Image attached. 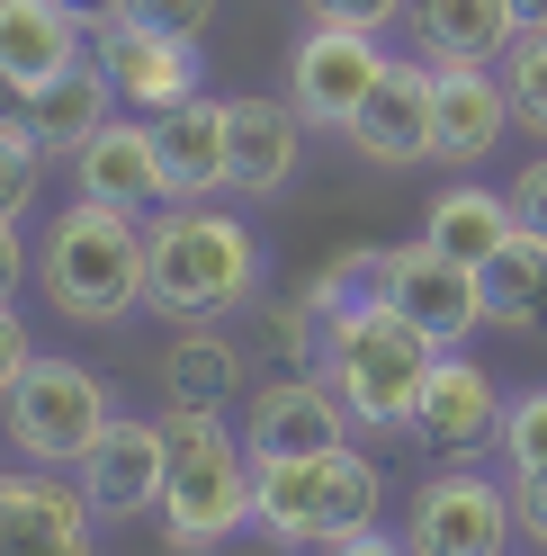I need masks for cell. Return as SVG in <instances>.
Segmentation results:
<instances>
[{"label":"cell","mask_w":547,"mask_h":556,"mask_svg":"<svg viewBox=\"0 0 547 556\" xmlns=\"http://www.w3.org/2000/svg\"><path fill=\"white\" fill-rule=\"evenodd\" d=\"M153 252V315L170 324H225L260 296V233L225 216L216 198H180L144 225Z\"/></svg>","instance_id":"6da1fadb"},{"label":"cell","mask_w":547,"mask_h":556,"mask_svg":"<svg viewBox=\"0 0 547 556\" xmlns=\"http://www.w3.org/2000/svg\"><path fill=\"white\" fill-rule=\"evenodd\" d=\"M37 288L54 315L73 324H126L135 305H153V252H144V216L126 206H99V198H73L63 216L46 225L37 242Z\"/></svg>","instance_id":"7a4b0ae2"},{"label":"cell","mask_w":547,"mask_h":556,"mask_svg":"<svg viewBox=\"0 0 547 556\" xmlns=\"http://www.w3.org/2000/svg\"><path fill=\"white\" fill-rule=\"evenodd\" d=\"M386 511V476L359 448H315V458H252V530L279 547H315L332 556L341 539L378 530Z\"/></svg>","instance_id":"3957f363"},{"label":"cell","mask_w":547,"mask_h":556,"mask_svg":"<svg viewBox=\"0 0 547 556\" xmlns=\"http://www.w3.org/2000/svg\"><path fill=\"white\" fill-rule=\"evenodd\" d=\"M170 431V484H162V530L180 556H207L233 530H252V440L207 404H162Z\"/></svg>","instance_id":"277c9868"},{"label":"cell","mask_w":547,"mask_h":556,"mask_svg":"<svg viewBox=\"0 0 547 556\" xmlns=\"http://www.w3.org/2000/svg\"><path fill=\"white\" fill-rule=\"evenodd\" d=\"M431 368H440V341L422 324H404L386 296L323 324V377L351 404V422H368V431H395V422L414 431V404L431 387Z\"/></svg>","instance_id":"5b68a950"},{"label":"cell","mask_w":547,"mask_h":556,"mask_svg":"<svg viewBox=\"0 0 547 556\" xmlns=\"http://www.w3.org/2000/svg\"><path fill=\"white\" fill-rule=\"evenodd\" d=\"M0 422H10V448H18L27 467H81L90 448L109 440L117 395H109V377H90L81 359L37 351V368L0 395Z\"/></svg>","instance_id":"8992f818"},{"label":"cell","mask_w":547,"mask_h":556,"mask_svg":"<svg viewBox=\"0 0 547 556\" xmlns=\"http://www.w3.org/2000/svg\"><path fill=\"white\" fill-rule=\"evenodd\" d=\"M511 539H521L511 484L475 476V467H440L404 503V547L414 556H511Z\"/></svg>","instance_id":"52a82bcc"},{"label":"cell","mask_w":547,"mask_h":556,"mask_svg":"<svg viewBox=\"0 0 547 556\" xmlns=\"http://www.w3.org/2000/svg\"><path fill=\"white\" fill-rule=\"evenodd\" d=\"M386 81V46L368 37V27H305L296 54H288V99H296V117L305 126H351L359 117V99Z\"/></svg>","instance_id":"ba28073f"},{"label":"cell","mask_w":547,"mask_h":556,"mask_svg":"<svg viewBox=\"0 0 547 556\" xmlns=\"http://www.w3.org/2000/svg\"><path fill=\"white\" fill-rule=\"evenodd\" d=\"M503 404H511V395H503L467 351H440L431 387H422V404H414V440L431 448L440 467H475V448H503Z\"/></svg>","instance_id":"9c48e42d"},{"label":"cell","mask_w":547,"mask_h":556,"mask_svg":"<svg viewBox=\"0 0 547 556\" xmlns=\"http://www.w3.org/2000/svg\"><path fill=\"white\" fill-rule=\"evenodd\" d=\"M386 305L404 324H422L440 351H467V332H485V278L449 252H431V242L386 252Z\"/></svg>","instance_id":"30bf717a"},{"label":"cell","mask_w":547,"mask_h":556,"mask_svg":"<svg viewBox=\"0 0 547 556\" xmlns=\"http://www.w3.org/2000/svg\"><path fill=\"white\" fill-rule=\"evenodd\" d=\"M73 484H81V503L99 520L162 511V484H170V431H162V413H153V422H144V413H117L109 440L73 467Z\"/></svg>","instance_id":"8fae6325"},{"label":"cell","mask_w":547,"mask_h":556,"mask_svg":"<svg viewBox=\"0 0 547 556\" xmlns=\"http://www.w3.org/2000/svg\"><path fill=\"white\" fill-rule=\"evenodd\" d=\"M0 556H99V511L54 467H0Z\"/></svg>","instance_id":"7c38bea8"},{"label":"cell","mask_w":547,"mask_h":556,"mask_svg":"<svg viewBox=\"0 0 547 556\" xmlns=\"http://www.w3.org/2000/svg\"><path fill=\"white\" fill-rule=\"evenodd\" d=\"M431 99H440V73L431 63H386V81L359 99V117L341 126V144L378 170H414L431 162Z\"/></svg>","instance_id":"4fadbf2b"},{"label":"cell","mask_w":547,"mask_h":556,"mask_svg":"<svg viewBox=\"0 0 547 556\" xmlns=\"http://www.w3.org/2000/svg\"><path fill=\"white\" fill-rule=\"evenodd\" d=\"M73 189L99 198V206H126V216H162L170 206V170H162V144H153V117H109L73 153Z\"/></svg>","instance_id":"5bb4252c"},{"label":"cell","mask_w":547,"mask_h":556,"mask_svg":"<svg viewBox=\"0 0 547 556\" xmlns=\"http://www.w3.org/2000/svg\"><path fill=\"white\" fill-rule=\"evenodd\" d=\"M99 63H109L117 99H135L144 117L189 109L198 81H207V73H198V37H170V27H135V18L99 27Z\"/></svg>","instance_id":"9a60e30c"},{"label":"cell","mask_w":547,"mask_h":556,"mask_svg":"<svg viewBox=\"0 0 547 556\" xmlns=\"http://www.w3.org/2000/svg\"><path fill=\"white\" fill-rule=\"evenodd\" d=\"M252 458H315V448H351V404L332 395V377H269L252 395Z\"/></svg>","instance_id":"2e32d148"},{"label":"cell","mask_w":547,"mask_h":556,"mask_svg":"<svg viewBox=\"0 0 547 556\" xmlns=\"http://www.w3.org/2000/svg\"><path fill=\"white\" fill-rule=\"evenodd\" d=\"M440 99H431V162H494L511 135V90L494 63H431Z\"/></svg>","instance_id":"e0dca14e"},{"label":"cell","mask_w":547,"mask_h":556,"mask_svg":"<svg viewBox=\"0 0 547 556\" xmlns=\"http://www.w3.org/2000/svg\"><path fill=\"white\" fill-rule=\"evenodd\" d=\"M225 162L243 198H279L305 162V117L296 99H225Z\"/></svg>","instance_id":"ac0fdd59"},{"label":"cell","mask_w":547,"mask_h":556,"mask_svg":"<svg viewBox=\"0 0 547 556\" xmlns=\"http://www.w3.org/2000/svg\"><path fill=\"white\" fill-rule=\"evenodd\" d=\"M73 63H90V27L63 0H0V73L18 90H46Z\"/></svg>","instance_id":"d6986e66"},{"label":"cell","mask_w":547,"mask_h":556,"mask_svg":"<svg viewBox=\"0 0 547 556\" xmlns=\"http://www.w3.org/2000/svg\"><path fill=\"white\" fill-rule=\"evenodd\" d=\"M153 144H162V170H170V206H180V198H225V189H233V162H225V99L198 90L189 109H162V117H153Z\"/></svg>","instance_id":"ffe728a7"},{"label":"cell","mask_w":547,"mask_h":556,"mask_svg":"<svg viewBox=\"0 0 547 556\" xmlns=\"http://www.w3.org/2000/svg\"><path fill=\"white\" fill-rule=\"evenodd\" d=\"M511 233H521L511 189H475V180H449V189L431 198V216H422V242H431V252H449V261H467V269H485Z\"/></svg>","instance_id":"44dd1931"},{"label":"cell","mask_w":547,"mask_h":556,"mask_svg":"<svg viewBox=\"0 0 547 556\" xmlns=\"http://www.w3.org/2000/svg\"><path fill=\"white\" fill-rule=\"evenodd\" d=\"M109 99H117V81H109V63L90 54V63H73V73H63V81L27 90V109H18V117L37 126V144H46V153H63V162H73V153L90 144V135H99V126L117 117Z\"/></svg>","instance_id":"7402d4cb"},{"label":"cell","mask_w":547,"mask_h":556,"mask_svg":"<svg viewBox=\"0 0 547 556\" xmlns=\"http://www.w3.org/2000/svg\"><path fill=\"white\" fill-rule=\"evenodd\" d=\"M422 27V63H503L521 37V10L511 0H414Z\"/></svg>","instance_id":"603a6c76"},{"label":"cell","mask_w":547,"mask_h":556,"mask_svg":"<svg viewBox=\"0 0 547 556\" xmlns=\"http://www.w3.org/2000/svg\"><path fill=\"white\" fill-rule=\"evenodd\" d=\"M233 387H243V351L216 332V324H170V351H162V395L170 404H207L225 413Z\"/></svg>","instance_id":"cb8c5ba5"},{"label":"cell","mask_w":547,"mask_h":556,"mask_svg":"<svg viewBox=\"0 0 547 556\" xmlns=\"http://www.w3.org/2000/svg\"><path fill=\"white\" fill-rule=\"evenodd\" d=\"M475 278H485V324H494V332H538V324H547V242H538L530 225L511 233Z\"/></svg>","instance_id":"d4e9b609"},{"label":"cell","mask_w":547,"mask_h":556,"mask_svg":"<svg viewBox=\"0 0 547 556\" xmlns=\"http://www.w3.org/2000/svg\"><path fill=\"white\" fill-rule=\"evenodd\" d=\"M494 73H503V90H511V126H521L530 144H547V27H521Z\"/></svg>","instance_id":"484cf974"},{"label":"cell","mask_w":547,"mask_h":556,"mask_svg":"<svg viewBox=\"0 0 547 556\" xmlns=\"http://www.w3.org/2000/svg\"><path fill=\"white\" fill-rule=\"evenodd\" d=\"M386 296V252H341L332 269H315V288H305V305L332 324V315H359V305Z\"/></svg>","instance_id":"4316f807"},{"label":"cell","mask_w":547,"mask_h":556,"mask_svg":"<svg viewBox=\"0 0 547 556\" xmlns=\"http://www.w3.org/2000/svg\"><path fill=\"white\" fill-rule=\"evenodd\" d=\"M46 144H37V126L27 117H0V216H27V198H37V180H46Z\"/></svg>","instance_id":"83f0119b"},{"label":"cell","mask_w":547,"mask_h":556,"mask_svg":"<svg viewBox=\"0 0 547 556\" xmlns=\"http://www.w3.org/2000/svg\"><path fill=\"white\" fill-rule=\"evenodd\" d=\"M260 351L279 359V377H315L323 368V315H315V305H269Z\"/></svg>","instance_id":"f1b7e54d"},{"label":"cell","mask_w":547,"mask_h":556,"mask_svg":"<svg viewBox=\"0 0 547 556\" xmlns=\"http://www.w3.org/2000/svg\"><path fill=\"white\" fill-rule=\"evenodd\" d=\"M503 458H511V476L547 467V387H530V395L503 404Z\"/></svg>","instance_id":"f546056e"},{"label":"cell","mask_w":547,"mask_h":556,"mask_svg":"<svg viewBox=\"0 0 547 556\" xmlns=\"http://www.w3.org/2000/svg\"><path fill=\"white\" fill-rule=\"evenodd\" d=\"M135 27H170V37H207L216 27V0H126Z\"/></svg>","instance_id":"4dcf8cb0"},{"label":"cell","mask_w":547,"mask_h":556,"mask_svg":"<svg viewBox=\"0 0 547 556\" xmlns=\"http://www.w3.org/2000/svg\"><path fill=\"white\" fill-rule=\"evenodd\" d=\"M305 10H315L323 27H368V37H386V27L414 10V0H305Z\"/></svg>","instance_id":"1f68e13d"},{"label":"cell","mask_w":547,"mask_h":556,"mask_svg":"<svg viewBox=\"0 0 547 556\" xmlns=\"http://www.w3.org/2000/svg\"><path fill=\"white\" fill-rule=\"evenodd\" d=\"M511 520H521V539H530V547H547V467L511 476Z\"/></svg>","instance_id":"d6a6232c"},{"label":"cell","mask_w":547,"mask_h":556,"mask_svg":"<svg viewBox=\"0 0 547 556\" xmlns=\"http://www.w3.org/2000/svg\"><path fill=\"white\" fill-rule=\"evenodd\" d=\"M37 368V341H27V324H18V305H0V395L18 387V377Z\"/></svg>","instance_id":"836d02e7"},{"label":"cell","mask_w":547,"mask_h":556,"mask_svg":"<svg viewBox=\"0 0 547 556\" xmlns=\"http://www.w3.org/2000/svg\"><path fill=\"white\" fill-rule=\"evenodd\" d=\"M511 216L547 242V162H521V180H511Z\"/></svg>","instance_id":"e575fe53"},{"label":"cell","mask_w":547,"mask_h":556,"mask_svg":"<svg viewBox=\"0 0 547 556\" xmlns=\"http://www.w3.org/2000/svg\"><path fill=\"white\" fill-rule=\"evenodd\" d=\"M27 288V242H18V225L10 216H0V305H10Z\"/></svg>","instance_id":"d590c367"},{"label":"cell","mask_w":547,"mask_h":556,"mask_svg":"<svg viewBox=\"0 0 547 556\" xmlns=\"http://www.w3.org/2000/svg\"><path fill=\"white\" fill-rule=\"evenodd\" d=\"M332 556H414V547H404V539H386V530H359V539H341Z\"/></svg>","instance_id":"8d00e7d4"},{"label":"cell","mask_w":547,"mask_h":556,"mask_svg":"<svg viewBox=\"0 0 547 556\" xmlns=\"http://www.w3.org/2000/svg\"><path fill=\"white\" fill-rule=\"evenodd\" d=\"M63 10H73L81 27H117V18H126V0H63Z\"/></svg>","instance_id":"74e56055"},{"label":"cell","mask_w":547,"mask_h":556,"mask_svg":"<svg viewBox=\"0 0 547 556\" xmlns=\"http://www.w3.org/2000/svg\"><path fill=\"white\" fill-rule=\"evenodd\" d=\"M18 109H27V90H18L10 73H0V117H18Z\"/></svg>","instance_id":"f35d334b"},{"label":"cell","mask_w":547,"mask_h":556,"mask_svg":"<svg viewBox=\"0 0 547 556\" xmlns=\"http://www.w3.org/2000/svg\"><path fill=\"white\" fill-rule=\"evenodd\" d=\"M511 10H521V27H547V0H511Z\"/></svg>","instance_id":"ab89813d"}]
</instances>
